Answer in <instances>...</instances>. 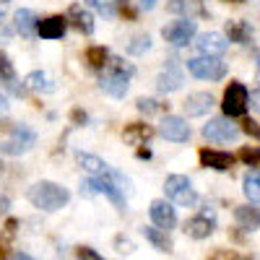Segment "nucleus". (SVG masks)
Listing matches in <instances>:
<instances>
[{
  "label": "nucleus",
  "mask_w": 260,
  "mask_h": 260,
  "mask_svg": "<svg viewBox=\"0 0 260 260\" xmlns=\"http://www.w3.org/2000/svg\"><path fill=\"white\" fill-rule=\"evenodd\" d=\"M26 198H29V203H31L34 208L52 213V211H60L65 203L71 201V192L65 190L62 185H57V182L42 180V182H37V185H31V187H29Z\"/></svg>",
  "instance_id": "nucleus-1"
},
{
  "label": "nucleus",
  "mask_w": 260,
  "mask_h": 260,
  "mask_svg": "<svg viewBox=\"0 0 260 260\" xmlns=\"http://www.w3.org/2000/svg\"><path fill=\"white\" fill-rule=\"evenodd\" d=\"M104 68H107V73L99 81L102 91L115 96V99H122L127 94V86H130V78H133L136 68L130 62H125V60H112V57H110V62H107Z\"/></svg>",
  "instance_id": "nucleus-2"
},
{
  "label": "nucleus",
  "mask_w": 260,
  "mask_h": 260,
  "mask_svg": "<svg viewBox=\"0 0 260 260\" xmlns=\"http://www.w3.org/2000/svg\"><path fill=\"white\" fill-rule=\"evenodd\" d=\"M37 143V133L26 125H11L6 136H0V154L21 156Z\"/></svg>",
  "instance_id": "nucleus-3"
},
{
  "label": "nucleus",
  "mask_w": 260,
  "mask_h": 260,
  "mask_svg": "<svg viewBox=\"0 0 260 260\" xmlns=\"http://www.w3.org/2000/svg\"><path fill=\"white\" fill-rule=\"evenodd\" d=\"M187 71L201 78V81H221L226 76V62L221 57H208V55H198L187 60Z\"/></svg>",
  "instance_id": "nucleus-4"
},
{
  "label": "nucleus",
  "mask_w": 260,
  "mask_h": 260,
  "mask_svg": "<svg viewBox=\"0 0 260 260\" xmlns=\"http://www.w3.org/2000/svg\"><path fill=\"white\" fill-rule=\"evenodd\" d=\"M164 192L172 203L177 206H195L198 203V192H195L192 182L185 175H169L164 182Z\"/></svg>",
  "instance_id": "nucleus-5"
},
{
  "label": "nucleus",
  "mask_w": 260,
  "mask_h": 260,
  "mask_svg": "<svg viewBox=\"0 0 260 260\" xmlns=\"http://www.w3.org/2000/svg\"><path fill=\"white\" fill-rule=\"evenodd\" d=\"M247 89L245 83L240 81H232L224 91V99H221V110H224V117H242L247 112Z\"/></svg>",
  "instance_id": "nucleus-6"
},
{
  "label": "nucleus",
  "mask_w": 260,
  "mask_h": 260,
  "mask_svg": "<svg viewBox=\"0 0 260 260\" xmlns=\"http://www.w3.org/2000/svg\"><path fill=\"white\" fill-rule=\"evenodd\" d=\"M195 31H198V26H195L192 18H180V21H172L169 26L161 29V37L167 45L172 47H185L187 42L195 37Z\"/></svg>",
  "instance_id": "nucleus-7"
},
{
  "label": "nucleus",
  "mask_w": 260,
  "mask_h": 260,
  "mask_svg": "<svg viewBox=\"0 0 260 260\" xmlns=\"http://www.w3.org/2000/svg\"><path fill=\"white\" fill-rule=\"evenodd\" d=\"M203 136L208 141H216V143H232L240 136V127L232 122V117H213L206 127H203Z\"/></svg>",
  "instance_id": "nucleus-8"
},
{
  "label": "nucleus",
  "mask_w": 260,
  "mask_h": 260,
  "mask_svg": "<svg viewBox=\"0 0 260 260\" xmlns=\"http://www.w3.org/2000/svg\"><path fill=\"white\" fill-rule=\"evenodd\" d=\"M216 229V216L213 211H201L198 216L185 221V234L192 237V240H208Z\"/></svg>",
  "instance_id": "nucleus-9"
},
{
  "label": "nucleus",
  "mask_w": 260,
  "mask_h": 260,
  "mask_svg": "<svg viewBox=\"0 0 260 260\" xmlns=\"http://www.w3.org/2000/svg\"><path fill=\"white\" fill-rule=\"evenodd\" d=\"M159 133L172 143H185L190 138V125H187V120H182L177 115H167L159 125Z\"/></svg>",
  "instance_id": "nucleus-10"
},
{
  "label": "nucleus",
  "mask_w": 260,
  "mask_h": 260,
  "mask_svg": "<svg viewBox=\"0 0 260 260\" xmlns=\"http://www.w3.org/2000/svg\"><path fill=\"white\" fill-rule=\"evenodd\" d=\"M195 47H198V52H201V55H208V57H221V55L226 52V47H229V42H226V37H224V34H219V31H206V34H201V37H198Z\"/></svg>",
  "instance_id": "nucleus-11"
},
{
  "label": "nucleus",
  "mask_w": 260,
  "mask_h": 260,
  "mask_svg": "<svg viewBox=\"0 0 260 260\" xmlns=\"http://www.w3.org/2000/svg\"><path fill=\"white\" fill-rule=\"evenodd\" d=\"M148 213H151L154 226L161 229V232H169V229L177 226V213H175V208H172L167 201H154L151 208H148Z\"/></svg>",
  "instance_id": "nucleus-12"
},
{
  "label": "nucleus",
  "mask_w": 260,
  "mask_h": 260,
  "mask_svg": "<svg viewBox=\"0 0 260 260\" xmlns=\"http://www.w3.org/2000/svg\"><path fill=\"white\" fill-rule=\"evenodd\" d=\"M182 86V71H180V65H177V60H169V65L159 73V78H156V89L161 91V94H172V91H177Z\"/></svg>",
  "instance_id": "nucleus-13"
},
{
  "label": "nucleus",
  "mask_w": 260,
  "mask_h": 260,
  "mask_svg": "<svg viewBox=\"0 0 260 260\" xmlns=\"http://www.w3.org/2000/svg\"><path fill=\"white\" fill-rule=\"evenodd\" d=\"M213 104H216V102H213V96H211L208 91H195V94H190V96L182 102V110H185L187 117H203Z\"/></svg>",
  "instance_id": "nucleus-14"
},
{
  "label": "nucleus",
  "mask_w": 260,
  "mask_h": 260,
  "mask_svg": "<svg viewBox=\"0 0 260 260\" xmlns=\"http://www.w3.org/2000/svg\"><path fill=\"white\" fill-rule=\"evenodd\" d=\"M65 29H68L65 16H47V18L37 21V34L42 39H60L65 34Z\"/></svg>",
  "instance_id": "nucleus-15"
},
{
  "label": "nucleus",
  "mask_w": 260,
  "mask_h": 260,
  "mask_svg": "<svg viewBox=\"0 0 260 260\" xmlns=\"http://www.w3.org/2000/svg\"><path fill=\"white\" fill-rule=\"evenodd\" d=\"M201 164L216 172H226L234 164V156L226 154V151H216V148H203L201 151Z\"/></svg>",
  "instance_id": "nucleus-16"
},
{
  "label": "nucleus",
  "mask_w": 260,
  "mask_h": 260,
  "mask_svg": "<svg viewBox=\"0 0 260 260\" xmlns=\"http://www.w3.org/2000/svg\"><path fill=\"white\" fill-rule=\"evenodd\" d=\"M65 21H71V24H73L81 34H94V16H91V11H86V8L78 6V3L71 6Z\"/></svg>",
  "instance_id": "nucleus-17"
},
{
  "label": "nucleus",
  "mask_w": 260,
  "mask_h": 260,
  "mask_svg": "<svg viewBox=\"0 0 260 260\" xmlns=\"http://www.w3.org/2000/svg\"><path fill=\"white\" fill-rule=\"evenodd\" d=\"M167 11L175 13V16H182V18L206 16V8H203L201 0H169V3H167Z\"/></svg>",
  "instance_id": "nucleus-18"
},
{
  "label": "nucleus",
  "mask_w": 260,
  "mask_h": 260,
  "mask_svg": "<svg viewBox=\"0 0 260 260\" xmlns=\"http://www.w3.org/2000/svg\"><path fill=\"white\" fill-rule=\"evenodd\" d=\"M151 136H154V127L146 125V122H130L125 130H122V138L130 143V146H143L151 141Z\"/></svg>",
  "instance_id": "nucleus-19"
},
{
  "label": "nucleus",
  "mask_w": 260,
  "mask_h": 260,
  "mask_svg": "<svg viewBox=\"0 0 260 260\" xmlns=\"http://www.w3.org/2000/svg\"><path fill=\"white\" fill-rule=\"evenodd\" d=\"M16 31L21 34V37H34L37 34V13L34 11H29V8H21V11H16Z\"/></svg>",
  "instance_id": "nucleus-20"
},
{
  "label": "nucleus",
  "mask_w": 260,
  "mask_h": 260,
  "mask_svg": "<svg viewBox=\"0 0 260 260\" xmlns=\"http://www.w3.org/2000/svg\"><path fill=\"white\" fill-rule=\"evenodd\" d=\"M250 39H252V26L247 21H226V42L247 45Z\"/></svg>",
  "instance_id": "nucleus-21"
},
{
  "label": "nucleus",
  "mask_w": 260,
  "mask_h": 260,
  "mask_svg": "<svg viewBox=\"0 0 260 260\" xmlns=\"http://www.w3.org/2000/svg\"><path fill=\"white\" fill-rule=\"evenodd\" d=\"M234 219L245 232H257L260 226V216H257V206H240L234 208Z\"/></svg>",
  "instance_id": "nucleus-22"
},
{
  "label": "nucleus",
  "mask_w": 260,
  "mask_h": 260,
  "mask_svg": "<svg viewBox=\"0 0 260 260\" xmlns=\"http://www.w3.org/2000/svg\"><path fill=\"white\" fill-rule=\"evenodd\" d=\"M76 159H78V164L86 169V172H91V175H110L112 172V167L107 164V161H102L99 156H94V154H76Z\"/></svg>",
  "instance_id": "nucleus-23"
},
{
  "label": "nucleus",
  "mask_w": 260,
  "mask_h": 260,
  "mask_svg": "<svg viewBox=\"0 0 260 260\" xmlns=\"http://www.w3.org/2000/svg\"><path fill=\"white\" fill-rule=\"evenodd\" d=\"M141 232H143V237H146V240L154 245L156 250H161V252H172V242H169L167 232H161V229H156V226H143Z\"/></svg>",
  "instance_id": "nucleus-24"
},
{
  "label": "nucleus",
  "mask_w": 260,
  "mask_h": 260,
  "mask_svg": "<svg viewBox=\"0 0 260 260\" xmlns=\"http://www.w3.org/2000/svg\"><path fill=\"white\" fill-rule=\"evenodd\" d=\"M16 226H18V221H16V219H8V221H6V229L0 232V260H8V257H11Z\"/></svg>",
  "instance_id": "nucleus-25"
},
{
  "label": "nucleus",
  "mask_w": 260,
  "mask_h": 260,
  "mask_svg": "<svg viewBox=\"0 0 260 260\" xmlns=\"http://www.w3.org/2000/svg\"><path fill=\"white\" fill-rule=\"evenodd\" d=\"M24 86H26V89H31V91H55V86L50 83V78L42 73V71L29 73V76L24 78Z\"/></svg>",
  "instance_id": "nucleus-26"
},
{
  "label": "nucleus",
  "mask_w": 260,
  "mask_h": 260,
  "mask_svg": "<svg viewBox=\"0 0 260 260\" xmlns=\"http://www.w3.org/2000/svg\"><path fill=\"white\" fill-rule=\"evenodd\" d=\"M86 3H89L94 11H99L102 16H117L127 0H86Z\"/></svg>",
  "instance_id": "nucleus-27"
},
{
  "label": "nucleus",
  "mask_w": 260,
  "mask_h": 260,
  "mask_svg": "<svg viewBox=\"0 0 260 260\" xmlns=\"http://www.w3.org/2000/svg\"><path fill=\"white\" fill-rule=\"evenodd\" d=\"M245 195H247V201L252 203V206H257V201H260V177H257V169H252L250 175L245 177Z\"/></svg>",
  "instance_id": "nucleus-28"
},
{
  "label": "nucleus",
  "mask_w": 260,
  "mask_h": 260,
  "mask_svg": "<svg viewBox=\"0 0 260 260\" xmlns=\"http://www.w3.org/2000/svg\"><path fill=\"white\" fill-rule=\"evenodd\" d=\"M86 62L91 65V68L102 71L107 62H110V50L107 47H89V52H86Z\"/></svg>",
  "instance_id": "nucleus-29"
},
{
  "label": "nucleus",
  "mask_w": 260,
  "mask_h": 260,
  "mask_svg": "<svg viewBox=\"0 0 260 260\" xmlns=\"http://www.w3.org/2000/svg\"><path fill=\"white\" fill-rule=\"evenodd\" d=\"M148 47H151V37H148V34H138V37L130 39V45H127V55H143Z\"/></svg>",
  "instance_id": "nucleus-30"
},
{
  "label": "nucleus",
  "mask_w": 260,
  "mask_h": 260,
  "mask_svg": "<svg viewBox=\"0 0 260 260\" xmlns=\"http://www.w3.org/2000/svg\"><path fill=\"white\" fill-rule=\"evenodd\" d=\"M136 107H138V112H143V115H156V112H164V104H159L156 99H146V96H141V99L136 102Z\"/></svg>",
  "instance_id": "nucleus-31"
},
{
  "label": "nucleus",
  "mask_w": 260,
  "mask_h": 260,
  "mask_svg": "<svg viewBox=\"0 0 260 260\" xmlns=\"http://www.w3.org/2000/svg\"><path fill=\"white\" fill-rule=\"evenodd\" d=\"M16 71H13V62L6 52H0V81H13Z\"/></svg>",
  "instance_id": "nucleus-32"
},
{
  "label": "nucleus",
  "mask_w": 260,
  "mask_h": 260,
  "mask_svg": "<svg viewBox=\"0 0 260 260\" xmlns=\"http://www.w3.org/2000/svg\"><path fill=\"white\" fill-rule=\"evenodd\" d=\"M240 159H242L247 167H252V169H255V167H257V159H260V151H257L255 146H250V148L245 146V148L240 151Z\"/></svg>",
  "instance_id": "nucleus-33"
},
{
  "label": "nucleus",
  "mask_w": 260,
  "mask_h": 260,
  "mask_svg": "<svg viewBox=\"0 0 260 260\" xmlns=\"http://www.w3.org/2000/svg\"><path fill=\"white\" fill-rule=\"evenodd\" d=\"M76 257H78V260H104V257H102L96 250H91V247H78V250H76Z\"/></svg>",
  "instance_id": "nucleus-34"
},
{
  "label": "nucleus",
  "mask_w": 260,
  "mask_h": 260,
  "mask_svg": "<svg viewBox=\"0 0 260 260\" xmlns=\"http://www.w3.org/2000/svg\"><path fill=\"white\" fill-rule=\"evenodd\" d=\"M211 260H240V257H237V252H232V250H216L211 255Z\"/></svg>",
  "instance_id": "nucleus-35"
},
{
  "label": "nucleus",
  "mask_w": 260,
  "mask_h": 260,
  "mask_svg": "<svg viewBox=\"0 0 260 260\" xmlns=\"http://www.w3.org/2000/svg\"><path fill=\"white\" fill-rule=\"evenodd\" d=\"M242 130H245L247 136H252V138L260 136V130H257V122H255V120H245V122H242Z\"/></svg>",
  "instance_id": "nucleus-36"
},
{
  "label": "nucleus",
  "mask_w": 260,
  "mask_h": 260,
  "mask_svg": "<svg viewBox=\"0 0 260 260\" xmlns=\"http://www.w3.org/2000/svg\"><path fill=\"white\" fill-rule=\"evenodd\" d=\"M11 37H13V29L0 21V42H11Z\"/></svg>",
  "instance_id": "nucleus-37"
},
{
  "label": "nucleus",
  "mask_w": 260,
  "mask_h": 260,
  "mask_svg": "<svg viewBox=\"0 0 260 260\" xmlns=\"http://www.w3.org/2000/svg\"><path fill=\"white\" fill-rule=\"evenodd\" d=\"M117 247H120V252H133V242L122 240V237H117Z\"/></svg>",
  "instance_id": "nucleus-38"
},
{
  "label": "nucleus",
  "mask_w": 260,
  "mask_h": 260,
  "mask_svg": "<svg viewBox=\"0 0 260 260\" xmlns=\"http://www.w3.org/2000/svg\"><path fill=\"white\" fill-rule=\"evenodd\" d=\"M136 3H138V8H143V11H154L159 0H136Z\"/></svg>",
  "instance_id": "nucleus-39"
},
{
  "label": "nucleus",
  "mask_w": 260,
  "mask_h": 260,
  "mask_svg": "<svg viewBox=\"0 0 260 260\" xmlns=\"http://www.w3.org/2000/svg\"><path fill=\"white\" fill-rule=\"evenodd\" d=\"M8 112H11V104H8V99L3 94H0V117H6Z\"/></svg>",
  "instance_id": "nucleus-40"
},
{
  "label": "nucleus",
  "mask_w": 260,
  "mask_h": 260,
  "mask_svg": "<svg viewBox=\"0 0 260 260\" xmlns=\"http://www.w3.org/2000/svg\"><path fill=\"white\" fill-rule=\"evenodd\" d=\"M8 208H11V201H8V198H3V195H0V216H3V213H6Z\"/></svg>",
  "instance_id": "nucleus-41"
},
{
  "label": "nucleus",
  "mask_w": 260,
  "mask_h": 260,
  "mask_svg": "<svg viewBox=\"0 0 260 260\" xmlns=\"http://www.w3.org/2000/svg\"><path fill=\"white\" fill-rule=\"evenodd\" d=\"M11 260H34L31 255H26V252H13V257Z\"/></svg>",
  "instance_id": "nucleus-42"
},
{
  "label": "nucleus",
  "mask_w": 260,
  "mask_h": 260,
  "mask_svg": "<svg viewBox=\"0 0 260 260\" xmlns=\"http://www.w3.org/2000/svg\"><path fill=\"white\" fill-rule=\"evenodd\" d=\"M73 120H76V122H86V112L76 110V112H73Z\"/></svg>",
  "instance_id": "nucleus-43"
},
{
  "label": "nucleus",
  "mask_w": 260,
  "mask_h": 260,
  "mask_svg": "<svg viewBox=\"0 0 260 260\" xmlns=\"http://www.w3.org/2000/svg\"><path fill=\"white\" fill-rule=\"evenodd\" d=\"M138 156L141 159H151V151L148 148H138Z\"/></svg>",
  "instance_id": "nucleus-44"
},
{
  "label": "nucleus",
  "mask_w": 260,
  "mask_h": 260,
  "mask_svg": "<svg viewBox=\"0 0 260 260\" xmlns=\"http://www.w3.org/2000/svg\"><path fill=\"white\" fill-rule=\"evenodd\" d=\"M224 3H245V0H224Z\"/></svg>",
  "instance_id": "nucleus-45"
},
{
  "label": "nucleus",
  "mask_w": 260,
  "mask_h": 260,
  "mask_svg": "<svg viewBox=\"0 0 260 260\" xmlns=\"http://www.w3.org/2000/svg\"><path fill=\"white\" fill-rule=\"evenodd\" d=\"M245 260H257V257H255V255H252V257H245Z\"/></svg>",
  "instance_id": "nucleus-46"
},
{
  "label": "nucleus",
  "mask_w": 260,
  "mask_h": 260,
  "mask_svg": "<svg viewBox=\"0 0 260 260\" xmlns=\"http://www.w3.org/2000/svg\"><path fill=\"white\" fill-rule=\"evenodd\" d=\"M0 13H3V6H0Z\"/></svg>",
  "instance_id": "nucleus-47"
}]
</instances>
